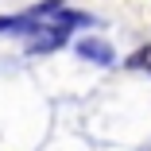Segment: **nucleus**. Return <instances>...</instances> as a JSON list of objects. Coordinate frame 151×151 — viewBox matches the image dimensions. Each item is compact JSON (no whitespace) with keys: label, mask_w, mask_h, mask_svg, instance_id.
I'll return each instance as SVG.
<instances>
[{"label":"nucleus","mask_w":151,"mask_h":151,"mask_svg":"<svg viewBox=\"0 0 151 151\" xmlns=\"http://www.w3.org/2000/svg\"><path fill=\"white\" fill-rule=\"evenodd\" d=\"M62 43H66V31H58V27H47V31H35V39H31V54H47V50L62 47Z\"/></svg>","instance_id":"nucleus-2"},{"label":"nucleus","mask_w":151,"mask_h":151,"mask_svg":"<svg viewBox=\"0 0 151 151\" xmlns=\"http://www.w3.org/2000/svg\"><path fill=\"white\" fill-rule=\"evenodd\" d=\"M78 54L89 58V62H97V66H109L112 62V50L105 39H78Z\"/></svg>","instance_id":"nucleus-1"},{"label":"nucleus","mask_w":151,"mask_h":151,"mask_svg":"<svg viewBox=\"0 0 151 151\" xmlns=\"http://www.w3.org/2000/svg\"><path fill=\"white\" fill-rule=\"evenodd\" d=\"M128 66H132V70H147V74H151V47H139V50L128 58Z\"/></svg>","instance_id":"nucleus-3"},{"label":"nucleus","mask_w":151,"mask_h":151,"mask_svg":"<svg viewBox=\"0 0 151 151\" xmlns=\"http://www.w3.org/2000/svg\"><path fill=\"white\" fill-rule=\"evenodd\" d=\"M58 8H62V0H43V4H35V12H31V16H54Z\"/></svg>","instance_id":"nucleus-4"}]
</instances>
